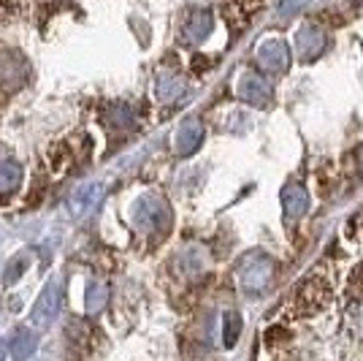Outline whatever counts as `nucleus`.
<instances>
[{"label":"nucleus","mask_w":363,"mask_h":361,"mask_svg":"<svg viewBox=\"0 0 363 361\" xmlns=\"http://www.w3.org/2000/svg\"><path fill=\"white\" fill-rule=\"evenodd\" d=\"M328 301H331V283L325 277H320V274H312L296 291V296H293V313L296 316H315Z\"/></svg>","instance_id":"nucleus-1"},{"label":"nucleus","mask_w":363,"mask_h":361,"mask_svg":"<svg viewBox=\"0 0 363 361\" xmlns=\"http://www.w3.org/2000/svg\"><path fill=\"white\" fill-rule=\"evenodd\" d=\"M272 271H274V264L269 258L260 256V253H250L239 264V283H242V288L247 293H260V291H266L269 283H272Z\"/></svg>","instance_id":"nucleus-2"},{"label":"nucleus","mask_w":363,"mask_h":361,"mask_svg":"<svg viewBox=\"0 0 363 361\" xmlns=\"http://www.w3.org/2000/svg\"><path fill=\"white\" fill-rule=\"evenodd\" d=\"M133 223L138 231H160L168 226V207L163 198L141 196L133 204Z\"/></svg>","instance_id":"nucleus-3"},{"label":"nucleus","mask_w":363,"mask_h":361,"mask_svg":"<svg viewBox=\"0 0 363 361\" xmlns=\"http://www.w3.org/2000/svg\"><path fill=\"white\" fill-rule=\"evenodd\" d=\"M57 307H60V286L57 283H49L44 288V293L38 296L35 307H33V323H52L57 316Z\"/></svg>","instance_id":"nucleus-4"},{"label":"nucleus","mask_w":363,"mask_h":361,"mask_svg":"<svg viewBox=\"0 0 363 361\" xmlns=\"http://www.w3.org/2000/svg\"><path fill=\"white\" fill-rule=\"evenodd\" d=\"M239 92H242V98H247L255 106H266L272 101V85L257 74H244L239 82Z\"/></svg>","instance_id":"nucleus-5"},{"label":"nucleus","mask_w":363,"mask_h":361,"mask_svg":"<svg viewBox=\"0 0 363 361\" xmlns=\"http://www.w3.org/2000/svg\"><path fill=\"white\" fill-rule=\"evenodd\" d=\"M212 31V14L209 11H193L182 22V41L184 44H198Z\"/></svg>","instance_id":"nucleus-6"},{"label":"nucleus","mask_w":363,"mask_h":361,"mask_svg":"<svg viewBox=\"0 0 363 361\" xmlns=\"http://www.w3.org/2000/svg\"><path fill=\"white\" fill-rule=\"evenodd\" d=\"M257 58H260L266 71H282V68H288V60H290L288 46L282 44V41H277V38L263 41L260 49H257Z\"/></svg>","instance_id":"nucleus-7"},{"label":"nucleus","mask_w":363,"mask_h":361,"mask_svg":"<svg viewBox=\"0 0 363 361\" xmlns=\"http://www.w3.org/2000/svg\"><path fill=\"white\" fill-rule=\"evenodd\" d=\"M28 65L19 55H0V85L6 90H14L25 82Z\"/></svg>","instance_id":"nucleus-8"},{"label":"nucleus","mask_w":363,"mask_h":361,"mask_svg":"<svg viewBox=\"0 0 363 361\" xmlns=\"http://www.w3.org/2000/svg\"><path fill=\"white\" fill-rule=\"evenodd\" d=\"M104 198V185L101 182H90V185H82L79 190H76L74 196H71V215H84V212H90L98 201Z\"/></svg>","instance_id":"nucleus-9"},{"label":"nucleus","mask_w":363,"mask_h":361,"mask_svg":"<svg viewBox=\"0 0 363 361\" xmlns=\"http://www.w3.org/2000/svg\"><path fill=\"white\" fill-rule=\"evenodd\" d=\"M201 139H203V128H201V122L198 120L182 122L179 134H177V152H179V155H190V152H196L198 144H201Z\"/></svg>","instance_id":"nucleus-10"},{"label":"nucleus","mask_w":363,"mask_h":361,"mask_svg":"<svg viewBox=\"0 0 363 361\" xmlns=\"http://www.w3.org/2000/svg\"><path fill=\"white\" fill-rule=\"evenodd\" d=\"M187 90V85H184V79L179 74H160L157 76V98L163 101V104H174V101H179L182 95Z\"/></svg>","instance_id":"nucleus-11"},{"label":"nucleus","mask_w":363,"mask_h":361,"mask_svg":"<svg viewBox=\"0 0 363 361\" xmlns=\"http://www.w3.org/2000/svg\"><path fill=\"white\" fill-rule=\"evenodd\" d=\"M282 201H285V212H288L290 220L301 217L303 212L309 210V193L303 190L301 185H288L285 193H282Z\"/></svg>","instance_id":"nucleus-12"},{"label":"nucleus","mask_w":363,"mask_h":361,"mask_svg":"<svg viewBox=\"0 0 363 361\" xmlns=\"http://www.w3.org/2000/svg\"><path fill=\"white\" fill-rule=\"evenodd\" d=\"M323 49H325V36L318 28H303L298 33V55L301 58L312 60V58H318Z\"/></svg>","instance_id":"nucleus-13"},{"label":"nucleus","mask_w":363,"mask_h":361,"mask_svg":"<svg viewBox=\"0 0 363 361\" xmlns=\"http://www.w3.org/2000/svg\"><path fill=\"white\" fill-rule=\"evenodd\" d=\"M108 128H133L136 125V109L130 104H114L106 112Z\"/></svg>","instance_id":"nucleus-14"},{"label":"nucleus","mask_w":363,"mask_h":361,"mask_svg":"<svg viewBox=\"0 0 363 361\" xmlns=\"http://www.w3.org/2000/svg\"><path fill=\"white\" fill-rule=\"evenodd\" d=\"M19 182H22V168H19V163L11 161V158H0V190L9 193V190L19 188Z\"/></svg>","instance_id":"nucleus-15"},{"label":"nucleus","mask_w":363,"mask_h":361,"mask_svg":"<svg viewBox=\"0 0 363 361\" xmlns=\"http://www.w3.org/2000/svg\"><path fill=\"white\" fill-rule=\"evenodd\" d=\"M35 334L28 329L16 331L14 340H11V356H16V359H28V356H33V350H35Z\"/></svg>","instance_id":"nucleus-16"},{"label":"nucleus","mask_w":363,"mask_h":361,"mask_svg":"<svg viewBox=\"0 0 363 361\" xmlns=\"http://www.w3.org/2000/svg\"><path fill=\"white\" fill-rule=\"evenodd\" d=\"M106 299H108V291L104 283H90L87 286V313L90 316H95V313H101L104 307H106Z\"/></svg>","instance_id":"nucleus-17"},{"label":"nucleus","mask_w":363,"mask_h":361,"mask_svg":"<svg viewBox=\"0 0 363 361\" xmlns=\"http://www.w3.org/2000/svg\"><path fill=\"white\" fill-rule=\"evenodd\" d=\"M239 331H242V318L236 316V313H228L225 316V323H223V334H225V345H236V340H239Z\"/></svg>","instance_id":"nucleus-18"},{"label":"nucleus","mask_w":363,"mask_h":361,"mask_svg":"<svg viewBox=\"0 0 363 361\" xmlns=\"http://www.w3.org/2000/svg\"><path fill=\"white\" fill-rule=\"evenodd\" d=\"M28 264H30V258L28 256H19L11 261V266L6 269V286H11V283H16L19 280V274L28 269Z\"/></svg>","instance_id":"nucleus-19"},{"label":"nucleus","mask_w":363,"mask_h":361,"mask_svg":"<svg viewBox=\"0 0 363 361\" xmlns=\"http://www.w3.org/2000/svg\"><path fill=\"white\" fill-rule=\"evenodd\" d=\"M306 6V0H285L282 6H279V16H293L298 9Z\"/></svg>","instance_id":"nucleus-20"},{"label":"nucleus","mask_w":363,"mask_h":361,"mask_svg":"<svg viewBox=\"0 0 363 361\" xmlns=\"http://www.w3.org/2000/svg\"><path fill=\"white\" fill-rule=\"evenodd\" d=\"M266 337H269L272 343H285V340H290V331L282 329V326H272V329L266 331Z\"/></svg>","instance_id":"nucleus-21"},{"label":"nucleus","mask_w":363,"mask_h":361,"mask_svg":"<svg viewBox=\"0 0 363 361\" xmlns=\"http://www.w3.org/2000/svg\"><path fill=\"white\" fill-rule=\"evenodd\" d=\"M3 356H6V347L0 345V359H3Z\"/></svg>","instance_id":"nucleus-22"},{"label":"nucleus","mask_w":363,"mask_h":361,"mask_svg":"<svg viewBox=\"0 0 363 361\" xmlns=\"http://www.w3.org/2000/svg\"><path fill=\"white\" fill-rule=\"evenodd\" d=\"M361 331H363V323H361Z\"/></svg>","instance_id":"nucleus-23"}]
</instances>
